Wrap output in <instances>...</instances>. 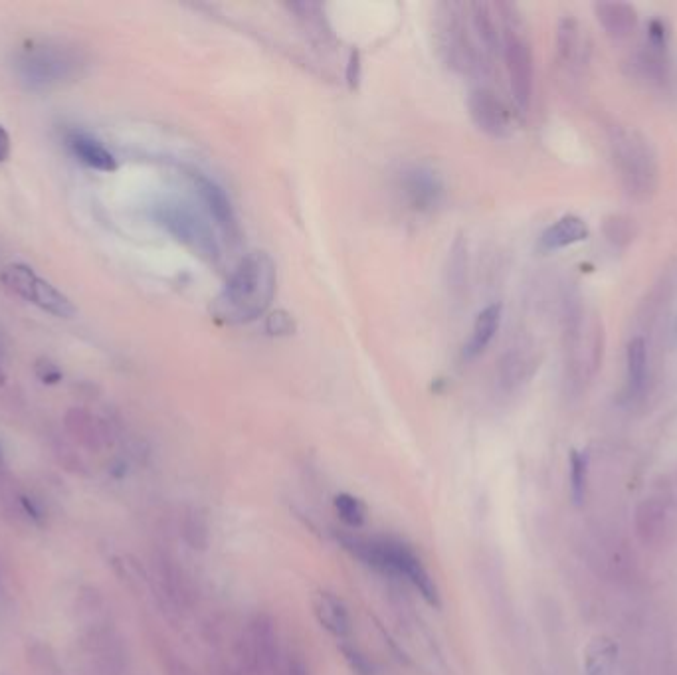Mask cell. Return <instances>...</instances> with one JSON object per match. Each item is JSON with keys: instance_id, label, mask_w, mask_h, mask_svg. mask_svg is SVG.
Masks as SVG:
<instances>
[{"instance_id": "cell-1", "label": "cell", "mask_w": 677, "mask_h": 675, "mask_svg": "<svg viewBox=\"0 0 677 675\" xmlns=\"http://www.w3.org/2000/svg\"><path fill=\"white\" fill-rule=\"evenodd\" d=\"M276 284L278 272L270 254L250 252L228 278L212 311L228 325L250 323L268 311L276 295Z\"/></svg>"}, {"instance_id": "cell-2", "label": "cell", "mask_w": 677, "mask_h": 675, "mask_svg": "<svg viewBox=\"0 0 677 675\" xmlns=\"http://www.w3.org/2000/svg\"><path fill=\"white\" fill-rule=\"evenodd\" d=\"M86 68V54L66 42H26L12 60L16 80L30 92H52L78 82Z\"/></svg>"}, {"instance_id": "cell-3", "label": "cell", "mask_w": 677, "mask_h": 675, "mask_svg": "<svg viewBox=\"0 0 677 675\" xmlns=\"http://www.w3.org/2000/svg\"><path fill=\"white\" fill-rule=\"evenodd\" d=\"M612 157L626 191L648 198L658 189L660 165L652 143L636 129L616 127L610 137Z\"/></svg>"}, {"instance_id": "cell-4", "label": "cell", "mask_w": 677, "mask_h": 675, "mask_svg": "<svg viewBox=\"0 0 677 675\" xmlns=\"http://www.w3.org/2000/svg\"><path fill=\"white\" fill-rule=\"evenodd\" d=\"M155 218L157 224H161L175 240L185 244L194 256H198L208 264L218 262L220 250L214 240L212 228L189 204L183 202L159 204Z\"/></svg>"}, {"instance_id": "cell-5", "label": "cell", "mask_w": 677, "mask_h": 675, "mask_svg": "<svg viewBox=\"0 0 677 675\" xmlns=\"http://www.w3.org/2000/svg\"><path fill=\"white\" fill-rule=\"evenodd\" d=\"M462 8L464 6L460 4H440L434 22V34L444 62L456 72L470 74L478 70L480 64L474 38L470 36L468 24L462 18Z\"/></svg>"}, {"instance_id": "cell-6", "label": "cell", "mask_w": 677, "mask_h": 675, "mask_svg": "<svg viewBox=\"0 0 677 675\" xmlns=\"http://www.w3.org/2000/svg\"><path fill=\"white\" fill-rule=\"evenodd\" d=\"M0 284L6 291L12 295L40 307L42 311L62 317V319H72L78 309L72 303V299L54 288L48 280L40 278L30 266L26 264H8L0 270Z\"/></svg>"}, {"instance_id": "cell-7", "label": "cell", "mask_w": 677, "mask_h": 675, "mask_svg": "<svg viewBox=\"0 0 677 675\" xmlns=\"http://www.w3.org/2000/svg\"><path fill=\"white\" fill-rule=\"evenodd\" d=\"M501 52H503L505 68L509 74L511 96L515 99L517 109L525 113L531 105L533 80H535L531 46L523 38V34H519L513 26L507 24L505 32L501 34Z\"/></svg>"}, {"instance_id": "cell-8", "label": "cell", "mask_w": 677, "mask_h": 675, "mask_svg": "<svg viewBox=\"0 0 677 675\" xmlns=\"http://www.w3.org/2000/svg\"><path fill=\"white\" fill-rule=\"evenodd\" d=\"M379 549V571L400 575L410 580L414 588L424 596V600L432 606H440V594L438 586L426 567L420 563V559L414 555L410 547H406L400 541L394 539H377Z\"/></svg>"}, {"instance_id": "cell-9", "label": "cell", "mask_w": 677, "mask_h": 675, "mask_svg": "<svg viewBox=\"0 0 677 675\" xmlns=\"http://www.w3.org/2000/svg\"><path fill=\"white\" fill-rule=\"evenodd\" d=\"M468 109L470 117L476 123V127L493 137V139H505L511 133V113L503 99L495 92L487 88H478L468 97Z\"/></svg>"}, {"instance_id": "cell-10", "label": "cell", "mask_w": 677, "mask_h": 675, "mask_svg": "<svg viewBox=\"0 0 677 675\" xmlns=\"http://www.w3.org/2000/svg\"><path fill=\"white\" fill-rule=\"evenodd\" d=\"M64 143L70 149V153L86 167L99 171V173H115L117 171V159L113 153L96 137H92L86 131L72 129L64 135Z\"/></svg>"}, {"instance_id": "cell-11", "label": "cell", "mask_w": 677, "mask_h": 675, "mask_svg": "<svg viewBox=\"0 0 677 675\" xmlns=\"http://www.w3.org/2000/svg\"><path fill=\"white\" fill-rule=\"evenodd\" d=\"M402 191L416 210H432L442 198V183L438 175L426 167H414L402 177Z\"/></svg>"}, {"instance_id": "cell-12", "label": "cell", "mask_w": 677, "mask_h": 675, "mask_svg": "<svg viewBox=\"0 0 677 675\" xmlns=\"http://www.w3.org/2000/svg\"><path fill=\"white\" fill-rule=\"evenodd\" d=\"M313 614L317 622L333 634L337 640H349L351 636V616L345 602L333 592H315L313 596Z\"/></svg>"}, {"instance_id": "cell-13", "label": "cell", "mask_w": 677, "mask_h": 675, "mask_svg": "<svg viewBox=\"0 0 677 675\" xmlns=\"http://www.w3.org/2000/svg\"><path fill=\"white\" fill-rule=\"evenodd\" d=\"M159 582L163 588V596L175 608V612H185L193 606V584L173 561L169 559L159 561Z\"/></svg>"}, {"instance_id": "cell-14", "label": "cell", "mask_w": 677, "mask_h": 675, "mask_svg": "<svg viewBox=\"0 0 677 675\" xmlns=\"http://www.w3.org/2000/svg\"><path fill=\"white\" fill-rule=\"evenodd\" d=\"M193 179L196 191L200 194L208 214L216 220V224L226 234H234L236 232V216H234V208H232L230 198L214 181H210L202 175H194Z\"/></svg>"}, {"instance_id": "cell-15", "label": "cell", "mask_w": 677, "mask_h": 675, "mask_svg": "<svg viewBox=\"0 0 677 675\" xmlns=\"http://www.w3.org/2000/svg\"><path fill=\"white\" fill-rule=\"evenodd\" d=\"M590 230L588 224L582 220L581 216L567 214L559 218L555 224H551L543 234H541V248L545 252H555L569 248L573 244H579L588 240Z\"/></svg>"}, {"instance_id": "cell-16", "label": "cell", "mask_w": 677, "mask_h": 675, "mask_svg": "<svg viewBox=\"0 0 677 675\" xmlns=\"http://www.w3.org/2000/svg\"><path fill=\"white\" fill-rule=\"evenodd\" d=\"M594 14L602 28L614 38L630 36L638 24L636 8L626 2H598L594 4Z\"/></svg>"}, {"instance_id": "cell-17", "label": "cell", "mask_w": 677, "mask_h": 675, "mask_svg": "<svg viewBox=\"0 0 677 675\" xmlns=\"http://www.w3.org/2000/svg\"><path fill=\"white\" fill-rule=\"evenodd\" d=\"M499 325H501V305L499 303L487 305L484 311H480V315L476 317V323L472 327V335H470V339L464 347V359L472 361V359L480 357L489 347V343L493 341Z\"/></svg>"}, {"instance_id": "cell-18", "label": "cell", "mask_w": 677, "mask_h": 675, "mask_svg": "<svg viewBox=\"0 0 677 675\" xmlns=\"http://www.w3.org/2000/svg\"><path fill=\"white\" fill-rule=\"evenodd\" d=\"M531 359L519 347H511L499 361V386L503 390H513L521 385L529 375Z\"/></svg>"}, {"instance_id": "cell-19", "label": "cell", "mask_w": 677, "mask_h": 675, "mask_svg": "<svg viewBox=\"0 0 677 675\" xmlns=\"http://www.w3.org/2000/svg\"><path fill=\"white\" fill-rule=\"evenodd\" d=\"M626 365H628L630 392L640 394L646 388V381H648V349L642 337H636L628 343Z\"/></svg>"}, {"instance_id": "cell-20", "label": "cell", "mask_w": 677, "mask_h": 675, "mask_svg": "<svg viewBox=\"0 0 677 675\" xmlns=\"http://www.w3.org/2000/svg\"><path fill=\"white\" fill-rule=\"evenodd\" d=\"M472 28L476 30L480 42L485 50L495 54L501 50V34L497 30V22L491 14V8L487 4H472Z\"/></svg>"}, {"instance_id": "cell-21", "label": "cell", "mask_w": 677, "mask_h": 675, "mask_svg": "<svg viewBox=\"0 0 677 675\" xmlns=\"http://www.w3.org/2000/svg\"><path fill=\"white\" fill-rule=\"evenodd\" d=\"M291 10L297 14L299 22L303 24V28L309 32L311 38L319 40V42H327L331 38V30L329 24L325 22L323 14H321V6L319 4H309V2H301V4H291Z\"/></svg>"}, {"instance_id": "cell-22", "label": "cell", "mask_w": 677, "mask_h": 675, "mask_svg": "<svg viewBox=\"0 0 677 675\" xmlns=\"http://www.w3.org/2000/svg\"><path fill=\"white\" fill-rule=\"evenodd\" d=\"M466 246L458 240L452 248L450 256V266H448V284L454 295H458L466 286V268H468V256H466Z\"/></svg>"}, {"instance_id": "cell-23", "label": "cell", "mask_w": 677, "mask_h": 675, "mask_svg": "<svg viewBox=\"0 0 677 675\" xmlns=\"http://www.w3.org/2000/svg\"><path fill=\"white\" fill-rule=\"evenodd\" d=\"M335 509L339 511L341 519L351 525V527H361L367 517V507L363 505L361 499L349 493H339L335 497Z\"/></svg>"}, {"instance_id": "cell-24", "label": "cell", "mask_w": 677, "mask_h": 675, "mask_svg": "<svg viewBox=\"0 0 677 675\" xmlns=\"http://www.w3.org/2000/svg\"><path fill=\"white\" fill-rule=\"evenodd\" d=\"M579 24L575 18H563L559 24V38H557V46H559V56L569 62L577 52H579Z\"/></svg>"}, {"instance_id": "cell-25", "label": "cell", "mask_w": 677, "mask_h": 675, "mask_svg": "<svg viewBox=\"0 0 677 675\" xmlns=\"http://www.w3.org/2000/svg\"><path fill=\"white\" fill-rule=\"evenodd\" d=\"M341 654L349 666V670L355 675H379V670L375 666V662L355 644H351L349 640L341 642Z\"/></svg>"}, {"instance_id": "cell-26", "label": "cell", "mask_w": 677, "mask_h": 675, "mask_svg": "<svg viewBox=\"0 0 677 675\" xmlns=\"http://www.w3.org/2000/svg\"><path fill=\"white\" fill-rule=\"evenodd\" d=\"M586 472H588L586 458L581 452L573 450L571 452V495L575 503H582L586 495Z\"/></svg>"}, {"instance_id": "cell-27", "label": "cell", "mask_w": 677, "mask_h": 675, "mask_svg": "<svg viewBox=\"0 0 677 675\" xmlns=\"http://www.w3.org/2000/svg\"><path fill=\"white\" fill-rule=\"evenodd\" d=\"M606 236L610 242H614L616 246L626 244L632 240V224L628 218L622 216H614L612 220H608L606 224Z\"/></svg>"}, {"instance_id": "cell-28", "label": "cell", "mask_w": 677, "mask_h": 675, "mask_svg": "<svg viewBox=\"0 0 677 675\" xmlns=\"http://www.w3.org/2000/svg\"><path fill=\"white\" fill-rule=\"evenodd\" d=\"M612 664H614V648L610 646V642L604 644L602 660H596L592 654H588V658H586L588 675H610Z\"/></svg>"}, {"instance_id": "cell-29", "label": "cell", "mask_w": 677, "mask_h": 675, "mask_svg": "<svg viewBox=\"0 0 677 675\" xmlns=\"http://www.w3.org/2000/svg\"><path fill=\"white\" fill-rule=\"evenodd\" d=\"M34 371H36V377H38L44 385H58V383L62 381V377H64L62 371H60V367H58L56 363L48 361V359H40V361L36 363Z\"/></svg>"}, {"instance_id": "cell-30", "label": "cell", "mask_w": 677, "mask_h": 675, "mask_svg": "<svg viewBox=\"0 0 677 675\" xmlns=\"http://www.w3.org/2000/svg\"><path fill=\"white\" fill-rule=\"evenodd\" d=\"M187 537H189V541H191L193 545H198V547L206 545L208 529H206V523L202 521V517L196 515V513H193V515L189 517V523H187Z\"/></svg>"}, {"instance_id": "cell-31", "label": "cell", "mask_w": 677, "mask_h": 675, "mask_svg": "<svg viewBox=\"0 0 677 675\" xmlns=\"http://www.w3.org/2000/svg\"><path fill=\"white\" fill-rule=\"evenodd\" d=\"M266 329L272 335H288V333H291V329H293V321H291L290 315H286L284 311H278L272 317H268Z\"/></svg>"}, {"instance_id": "cell-32", "label": "cell", "mask_w": 677, "mask_h": 675, "mask_svg": "<svg viewBox=\"0 0 677 675\" xmlns=\"http://www.w3.org/2000/svg\"><path fill=\"white\" fill-rule=\"evenodd\" d=\"M347 84H349V88L351 90H355L357 88V84H359V80H361V54L355 50V52H351V56H349V64H347Z\"/></svg>"}, {"instance_id": "cell-33", "label": "cell", "mask_w": 677, "mask_h": 675, "mask_svg": "<svg viewBox=\"0 0 677 675\" xmlns=\"http://www.w3.org/2000/svg\"><path fill=\"white\" fill-rule=\"evenodd\" d=\"M284 675H311L309 668L305 664V660L301 656L291 654L286 658V668H284Z\"/></svg>"}, {"instance_id": "cell-34", "label": "cell", "mask_w": 677, "mask_h": 675, "mask_svg": "<svg viewBox=\"0 0 677 675\" xmlns=\"http://www.w3.org/2000/svg\"><path fill=\"white\" fill-rule=\"evenodd\" d=\"M12 151V143H10V135L8 131L0 125V163H6Z\"/></svg>"}, {"instance_id": "cell-35", "label": "cell", "mask_w": 677, "mask_h": 675, "mask_svg": "<svg viewBox=\"0 0 677 675\" xmlns=\"http://www.w3.org/2000/svg\"><path fill=\"white\" fill-rule=\"evenodd\" d=\"M216 675H250L236 660L234 662H224L218 670H216Z\"/></svg>"}, {"instance_id": "cell-36", "label": "cell", "mask_w": 677, "mask_h": 675, "mask_svg": "<svg viewBox=\"0 0 677 675\" xmlns=\"http://www.w3.org/2000/svg\"><path fill=\"white\" fill-rule=\"evenodd\" d=\"M4 383H6V373H4V369L0 365V386L4 385Z\"/></svg>"}, {"instance_id": "cell-37", "label": "cell", "mask_w": 677, "mask_h": 675, "mask_svg": "<svg viewBox=\"0 0 677 675\" xmlns=\"http://www.w3.org/2000/svg\"><path fill=\"white\" fill-rule=\"evenodd\" d=\"M674 333H676V337H677V319H676V327H674Z\"/></svg>"}, {"instance_id": "cell-38", "label": "cell", "mask_w": 677, "mask_h": 675, "mask_svg": "<svg viewBox=\"0 0 677 675\" xmlns=\"http://www.w3.org/2000/svg\"><path fill=\"white\" fill-rule=\"evenodd\" d=\"M0 464H2V450H0Z\"/></svg>"}]
</instances>
